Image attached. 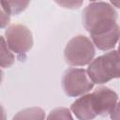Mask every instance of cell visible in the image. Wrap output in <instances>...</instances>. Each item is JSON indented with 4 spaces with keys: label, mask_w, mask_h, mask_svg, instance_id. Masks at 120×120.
Segmentation results:
<instances>
[{
    "label": "cell",
    "mask_w": 120,
    "mask_h": 120,
    "mask_svg": "<svg viewBox=\"0 0 120 120\" xmlns=\"http://www.w3.org/2000/svg\"><path fill=\"white\" fill-rule=\"evenodd\" d=\"M5 39L9 50L21 57H23L33 47L32 32L23 24H9L5 31Z\"/></svg>",
    "instance_id": "5"
},
{
    "label": "cell",
    "mask_w": 120,
    "mask_h": 120,
    "mask_svg": "<svg viewBox=\"0 0 120 120\" xmlns=\"http://www.w3.org/2000/svg\"><path fill=\"white\" fill-rule=\"evenodd\" d=\"M93 107L97 115L107 116L118 104V95L112 89L106 86L98 87L91 93Z\"/></svg>",
    "instance_id": "6"
},
{
    "label": "cell",
    "mask_w": 120,
    "mask_h": 120,
    "mask_svg": "<svg viewBox=\"0 0 120 120\" xmlns=\"http://www.w3.org/2000/svg\"><path fill=\"white\" fill-rule=\"evenodd\" d=\"M15 57L9 50L4 37L0 36V68H9L14 64Z\"/></svg>",
    "instance_id": "10"
},
{
    "label": "cell",
    "mask_w": 120,
    "mask_h": 120,
    "mask_svg": "<svg viewBox=\"0 0 120 120\" xmlns=\"http://www.w3.org/2000/svg\"><path fill=\"white\" fill-rule=\"evenodd\" d=\"M55 3L66 8L74 9V8H79L82 5L83 1H56Z\"/></svg>",
    "instance_id": "14"
},
{
    "label": "cell",
    "mask_w": 120,
    "mask_h": 120,
    "mask_svg": "<svg viewBox=\"0 0 120 120\" xmlns=\"http://www.w3.org/2000/svg\"><path fill=\"white\" fill-rule=\"evenodd\" d=\"M90 37V39L93 42L94 46L97 47L98 50L103 52L112 50L119 39V25L117 23L110 31H107L100 35Z\"/></svg>",
    "instance_id": "8"
},
{
    "label": "cell",
    "mask_w": 120,
    "mask_h": 120,
    "mask_svg": "<svg viewBox=\"0 0 120 120\" xmlns=\"http://www.w3.org/2000/svg\"><path fill=\"white\" fill-rule=\"evenodd\" d=\"M46 120H74L69 109L66 107H57L50 112Z\"/></svg>",
    "instance_id": "12"
},
{
    "label": "cell",
    "mask_w": 120,
    "mask_h": 120,
    "mask_svg": "<svg viewBox=\"0 0 120 120\" xmlns=\"http://www.w3.org/2000/svg\"><path fill=\"white\" fill-rule=\"evenodd\" d=\"M96 54V49L91 39L83 35L73 37L67 43L64 50V58L68 65L83 67L88 65Z\"/></svg>",
    "instance_id": "3"
},
{
    "label": "cell",
    "mask_w": 120,
    "mask_h": 120,
    "mask_svg": "<svg viewBox=\"0 0 120 120\" xmlns=\"http://www.w3.org/2000/svg\"><path fill=\"white\" fill-rule=\"evenodd\" d=\"M70 111L79 120H94L98 116L93 107L91 93L81 96L72 102Z\"/></svg>",
    "instance_id": "7"
},
{
    "label": "cell",
    "mask_w": 120,
    "mask_h": 120,
    "mask_svg": "<svg viewBox=\"0 0 120 120\" xmlns=\"http://www.w3.org/2000/svg\"><path fill=\"white\" fill-rule=\"evenodd\" d=\"M119 106H118V104L113 108V110L110 112V117H111V119L112 120H119Z\"/></svg>",
    "instance_id": "15"
},
{
    "label": "cell",
    "mask_w": 120,
    "mask_h": 120,
    "mask_svg": "<svg viewBox=\"0 0 120 120\" xmlns=\"http://www.w3.org/2000/svg\"><path fill=\"white\" fill-rule=\"evenodd\" d=\"M82 21L90 36H97L110 31L117 24V12L110 3L93 1L84 8Z\"/></svg>",
    "instance_id": "1"
},
{
    "label": "cell",
    "mask_w": 120,
    "mask_h": 120,
    "mask_svg": "<svg viewBox=\"0 0 120 120\" xmlns=\"http://www.w3.org/2000/svg\"><path fill=\"white\" fill-rule=\"evenodd\" d=\"M0 120H7V113L5 111V108L0 103Z\"/></svg>",
    "instance_id": "16"
},
{
    "label": "cell",
    "mask_w": 120,
    "mask_h": 120,
    "mask_svg": "<svg viewBox=\"0 0 120 120\" xmlns=\"http://www.w3.org/2000/svg\"><path fill=\"white\" fill-rule=\"evenodd\" d=\"M10 15L4 8L2 1H0V28H6L9 25Z\"/></svg>",
    "instance_id": "13"
},
{
    "label": "cell",
    "mask_w": 120,
    "mask_h": 120,
    "mask_svg": "<svg viewBox=\"0 0 120 120\" xmlns=\"http://www.w3.org/2000/svg\"><path fill=\"white\" fill-rule=\"evenodd\" d=\"M12 120H45V112L40 107H29L19 111Z\"/></svg>",
    "instance_id": "9"
},
{
    "label": "cell",
    "mask_w": 120,
    "mask_h": 120,
    "mask_svg": "<svg viewBox=\"0 0 120 120\" xmlns=\"http://www.w3.org/2000/svg\"><path fill=\"white\" fill-rule=\"evenodd\" d=\"M61 84L64 93L70 98L83 96L94 87L86 70L78 68H69L65 70Z\"/></svg>",
    "instance_id": "4"
},
{
    "label": "cell",
    "mask_w": 120,
    "mask_h": 120,
    "mask_svg": "<svg viewBox=\"0 0 120 120\" xmlns=\"http://www.w3.org/2000/svg\"><path fill=\"white\" fill-rule=\"evenodd\" d=\"M29 3V1H2L4 8L10 16L22 12L28 7Z\"/></svg>",
    "instance_id": "11"
},
{
    "label": "cell",
    "mask_w": 120,
    "mask_h": 120,
    "mask_svg": "<svg viewBox=\"0 0 120 120\" xmlns=\"http://www.w3.org/2000/svg\"><path fill=\"white\" fill-rule=\"evenodd\" d=\"M119 68L118 52L112 50L93 59L88 64L86 72L94 84H103L119 78Z\"/></svg>",
    "instance_id": "2"
},
{
    "label": "cell",
    "mask_w": 120,
    "mask_h": 120,
    "mask_svg": "<svg viewBox=\"0 0 120 120\" xmlns=\"http://www.w3.org/2000/svg\"><path fill=\"white\" fill-rule=\"evenodd\" d=\"M3 77H4V73H3V71L0 69V84H1V82H2V81H3Z\"/></svg>",
    "instance_id": "17"
}]
</instances>
